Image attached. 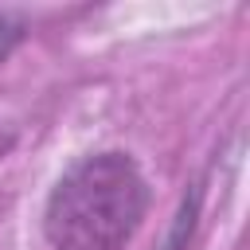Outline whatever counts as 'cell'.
<instances>
[{
	"label": "cell",
	"mask_w": 250,
	"mask_h": 250,
	"mask_svg": "<svg viewBox=\"0 0 250 250\" xmlns=\"http://www.w3.org/2000/svg\"><path fill=\"white\" fill-rule=\"evenodd\" d=\"M20 39V27H16V20L8 16V12H0V59L12 51V43Z\"/></svg>",
	"instance_id": "cell-2"
},
{
	"label": "cell",
	"mask_w": 250,
	"mask_h": 250,
	"mask_svg": "<svg viewBox=\"0 0 250 250\" xmlns=\"http://www.w3.org/2000/svg\"><path fill=\"white\" fill-rule=\"evenodd\" d=\"M148 207L141 168L125 152L78 160L51 191L43 230L55 250H121Z\"/></svg>",
	"instance_id": "cell-1"
}]
</instances>
